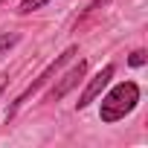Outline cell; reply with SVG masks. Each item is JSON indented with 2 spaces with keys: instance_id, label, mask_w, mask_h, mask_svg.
<instances>
[{
  "instance_id": "10",
  "label": "cell",
  "mask_w": 148,
  "mask_h": 148,
  "mask_svg": "<svg viewBox=\"0 0 148 148\" xmlns=\"http://www.w3.org/2000/svg\"><path fill=\"white\" fill-rule=\"evenodd\" d=\"M0 3H6V0H0Z\"/></svg>"
},
{
  "instance_id": "8",
  "label": "cell",
  "mask_w": 148,
  "mask_h": 148,
  "mask_svg": "<svg viewBox=\"0 0 148 148\" xmlns=\"http://www.w3.org/2000/svg\"><path fill=\"white\" fill-rule=\"evenodd\" d=\"M105 3H108V0H93V3H90V12H93V9H102Z\"/></svg>"
},
{
  "instance_id": "3",
  "label": "cell",
  "mask_w": 148,
  "mask_h": 148,
  "mask_svg": "<svg viewBox=\"0 0 148 148\" xmlns=\"http://www.w3.org/2000/svg\"><path fill=\"white\" fill-rule=\"evenodd\" d=\"M84 73H87V61H79L76 67H73V70H67L64 73V76H61V82L49 90V102H58V99H64L73 87H76L82 79H84Z\"/></svg>"
},
{
  "instance_id": "2",
  "label": "cell",
  "mask_w": 148,
  "mask_h": 148,
  "mask_svg": "<svg viewBox=\"0 0 148 148\" xmlns=\"http://www.w3.org/2000/svg\"><path fill=\"white\" fill-rule=\"evenodd\" d=\"M76 52H79L76 47H70V49H64V52H61V55H58V58H55V61H52V64H49V67H47L44 73H41V76H38V79H35V82H32V84H29V87H26V90H23V93H21L18 99H15V105L9 108V116H12V113H15V110H18V108H21V105H23V102H26V99H29V96H32L35 90H38V87H44V84H47V82H49V79L55 76V70H58L61 64H67V61H70L73 55H76Z\"/></svg>"
},
{
  "instance_id": "9",
  "label": "cell",
  "mask_w": 148,
  "mask_h": 148,
  "mask_svg": "<svg viewBox=\"0 0 148 148\" xmlns=\"http://www.w3.org/2000/svg\"><path fill=\"white\" fill-rule=\"evenodd\" d=\"M3 87H6V76H0V93H3Z\"/></svg>"
},
{
  "instance_id": "5",
  "label": "cell",
  "mask_w": 148,
  "mask_h": 148,
  "mask_svg": "<svg viewBox=\"0 0 148 148\" xmlns=\"http://www.w3.org/2000/svg\"><path fill=\"white\" fill-rule=\"evenodd\" d=\"M18 41H21V35H15V32H12V35H0V55H3L6 49H12Z\"/></svg>"
},
{
  "instance_id": "4",
  "label": "cell",
  "mask_w": 148,
  "mask_h": 148,
  "mask_svg": "<svg viewBox=\"0 0 148 148\" xmlns=\"http://www.w3.org/2000/svg\"><path fill=\"white\" fill-rule=\"evenodd\" d=\"M110 79H113V64L102 67V70L96 73V76L90 79V84H87V87H84V93L79 96V108H87V105H90V102H93V99H96V96L105 90V84H108Z\"/></svg>"
},
{
  "instance_id": "7",
  "label": "cell",
  "mask_w": 148,
  "mask_h": 148,
  "mask_svg": "<svg viewBox=\"0 0 148 148\" xmlns=\"http://www.w3.org/2000/svg\"><path fill=\"white\" fill-rule=\"evenodd\" d=\"M128 64H131V67H142V64H145V52H142V49H136V52H131V58H128Z\"/></svg>"
},
{
  "instance_id": "6",
  "label": "cell",
  "mask_w": 148,
  "mask_h": 148,
  "mask_svg": "<svg viewBox=\"0 0 148 148\" xmlns=\"http://www.w3.org/2000/svg\"><path fill=\"white\" fill-rule=\"evenodd\" d=\"M44 3H49V0H23V3H21V12L26 15V12H35L38 6H44Z\"/></svg>"
},
{
  "instance_id": "1",
  "label": "cell",
  "mask_w": 148,
  "mask_h": 148,
  "mask_svg": "<svg viewBox=\"0 0 148 148\" xmlns=\"http://www.w3.org/2000/svg\"><path fill=\"white\" fill-rule=\"evenodd\" d=\"M139 102V87L134 82H122L116 84L105 99H102V122H116L125 113H131Z\"/></svg>"
}]
</instances>
